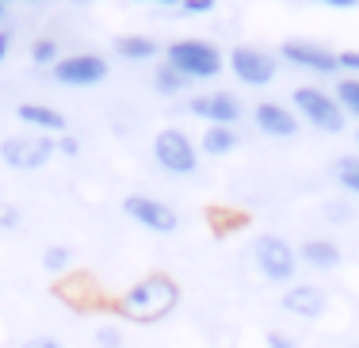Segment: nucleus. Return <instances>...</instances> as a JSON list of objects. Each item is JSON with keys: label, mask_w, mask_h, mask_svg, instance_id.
Returning a JSON list of instances; mask_svg holds the SVG:
<instances>
[{"label": "nucleus", "mask_w": 359, "mask_h": 348, "mask_svg": "<svg viewBox=\"0 0 359 348\" xmlns=\"http://www.w3.org/2000/svg\"><path fill=\"white\" fill-rule=\"evenodd\" d=\"M180 12L184 15H207V12H215V0H180Z\"/></svg>", "instance_id": "23"}, {"label": "nucleus", "mask_w": 359, "mask_h": 348, "mask_svg": "<svg viewBox=\"0 0 359 348\" xmlns=\"http://www.w3.org/2000/svg\"><path fill=\"white\" fill-rule=\"evenodd\" d=\"M298 260H302L306 268L332 272V268L340 265V249L332 241H325V237H313V241H306L302 249H298Z\"/></svg>", "instance_id": "15"}, {"label": "nucleus", "mask_w": 359, "mask_h": 348, "mask_svg": "<svg viewBox=\"0 0 359 348\" xmlns=\"http://www.w3.org/2000/svg\"><path fill=\"white\" fill-rule=\"evenodd\" d=\"M8 50H12V31H8V27H0V65L8 62Z\"/></svg>", "instance_id": "29"}, {"label": "nucleus", "mask_w": 359, "mask_h": 348, "mask_svg": "<svg viewBox=\"0 0 359 348\" xmlns=\"http://www.w3.org/2000/svg\"><path fill=\"white\" fill-rule=\"evenodd\" d=\"M233 146H237L233 126H207V134H203V154L222 157V154H233Z\"/></svg>", "instance_id": "17"}, {"label": "nucleus", "mask_w": 359, "mask_h": 348, "mask_svg": "<svg viewBox=\"0 0 359 348\" xmlns=\"http://www.w3.org/2000/svg\"><path fill=\"white\" fill-rule=\"evenodd\" d=\"M153 157H157V165L172 176H187V173L199 168V149H195V142L187 138L184 130H176V126H168V130H161L157 138H153Z\"/></svg>", "instance_id": "5"}, {"label": "nucleus", "mask_w": 359, "mask_h": 348, "mask_svg": "<svg viewBox=\"0 0 359 348\" xmlns=\"http://www.w3.org/2000/svg\"><path fill=\"white\" fill-rule=\"evenodd\" d=\"M180 307V283L165 272H153V276L138 279L130 291H123L115 299V314L134 326H157L168 314Z\"/></svg>", "instance_id": "1"}, {"label": "nucleus", "mask_w": 359, "mask_h": 348, "mask_svg": "<svg viewBox=\"0 0 359 348\" xmlns=\"http://www.w3.org/2000/svg\"><path fill=\"white\" fill-rule=\"evenodd\" d=\"M256 268H260V276L271 279V283H290V279H294V268H298V253L290 249L283 237L264 234V237H256Z\"/></svg>", "instance_id": "6"}, {"label": "nucleus", "mask_w": 359, "mask_h": 348, "mask_svg": "<svg viewBox=\"0 0 359 348\" xmlns=\"http://www.w3.org/2000/svg\"><path fill=\"white\" fill-rule=\"evenodd\" d=\"M337 104L344 115H355L359 119V77H344L337 84Z\"/></svg>", "instance_id": "20"}, {"label": "nucleus", "mask_w": 359, "mask_h": 348, "mask_svg": "<svg viewBox=\"0 0 359 348\" xmlns=\"http://www.w3.org/2000/svg\"><path fill=\"white\" fill-rule=\"evenodd\" d=\"M168 65L180 73L184 81H207L218 77L226 69V58L215 42H203V39H180L168 46Z\"/></svg>", "instance_id": "2"}, {"label": "nucleus", "mask_w": 359, "mask_h": 348, "mask_svg": "<svg viewBox=\"0 0 359 348\" xmlns=\"http://www.w3.org/2000/svg\"><path fill=\"white\" fill-rule=\"evenodd\" d=\"M31 62L35 65H57V42L54 39H35L31 42Z\"/></svg>", "instance_id": "21"}, {"label": "nucleus", "mask_w": 359, "mask_h": 348, "mask_svg": "<svg viewBox=\"0 0 359 348\" xmlns=\"http://www.w3.org/2000/svg\"><path fill=\"white\" fill-rule=\"evenodd\" d=\"M107 77V62L100 54H69L57 58L54 65V81L69 84V88H88V84H100Z\"/></svg>", "instance_id": "10"}, {"label": "nucleus", "mask_w": 359, "mask_h": 348, "mask_svg": "<svg viewBox=\"0 0 359 348\" xmlns=\"http://www.w3.org/2000/svg\"><path fill=\"white\" fill-rule=\"evenodd\" d=\"M279 58L290 62V65H298V69L321 73V77H332V73L340 69L337 54H332V50H325V46H318V42H310V39H287L283 46H279Z\"/></svg>", "instance_id": "9"}, {"label": "nucleus", "mask_w": 359, "mask_h": 348, "mask_svg": "<svg viewBox=\"0 0 359 348\" xmlns=\"http://www.w3.org/2000/svg\"><path fill=\"white\" fill-rule=\"evenodd\" d=\"M42 268L46 272H65L69 268V249H65V245H50V249L42 253Z\"/></svg>", "instance_id": "22"}, {"label": "nucleus", "mask_w": 359, "mask_h": 348, "mask_svg": "<svg viewBox=\"0 0 359 348\" xmlns=\"http://www.w3.org/2000/svg\"><path fill=\"white\" fill-rule=\"evenodd\" d=\"M268 348H294V341H290L287 333H271L268 337Z\"/></svg>", "instance_id": "30"}, {"label": "nucleus", "mask_w": 359, "mask_h": 348, "mask_svg": "<svg viewBox=\"0 0 359 348\" xmlns=\"http://www.w3.org/2000/svg\"><path fill=\"white\" fill-rule=\"evenodd\" d=\"M332 176H337V184H340L344 192L359 195V157H355V154L332 161Z\"/></svg>", "instance_id": "18"}, {"label": "nucleus", "mask_w": 359, "mask_h": 348, "mask_svg": "<svg viewBox=\"0 0 359 348\" xmlns=\"http://www.w3.org/2000/svg\"><path fill=\"white\" fill-rule=\"evenodd\" d=\"M20 226V210L15 207H0V230H15Z\"/></svg>", "instance_id": "26"}, {"label": "nucleus", "mask_w": 359, "mask_h": 348, "mask_svg": "<svg viewBox=\"0 0 359 348\" xmlns=\"http://www.w3.org/2000/svg\"><path fill=\"white\" fill-rule=\"evenodd\" d=\"M226 62H229V73H233L241 84H252V88L271 84L276 73H279V62L268 54V50H260V46H233Z\"/></svg>", "instance_id": "7"}, {"label": "nucleus", "mask_w": 359, "mask_h": 348, "mask_svg": "<svg viewBox=\"0 0 359 348\" xmlns=\"http://www.w3.org/2000/svg\"><path fill=\"white\" fill-rule=\"evenodd\" d=\"M187 107H191V115H199L203 123H210V126H229V123H237V119H241V100L229 96V92L195 96Z\"/></svg>", "instance_id": "11"}, {"label": "nucleus", "mask_w": 359, "mask_h": 348, "mask_svg": "<svg viewBox=\"0 0 359 348\" xmlns=\"http://www.w3.org/2000/svg\"><path fill=\"white\" fill-rule=\"evenodd\" d=\"M279 307H283L287 314H294V318H321L325 307H329V299H325V291L318 283H290L283 291V299H279Z\"/></svg>", "instance_id": "12"}, {"label": "nucleus", "mask_w": 359, "mask_h": 348, "mask_svg": "<svg viewBox=\"0 0 359 348\" xmlns=\"http://www.w3.org/2000/svg\"><path fill=\"white\" fill-rule=\"evenodd\" d=\"M115 50L126 62H149V58L157 54V42L145 39V35H123V39H115Z\"/></svg>", "instance_id": "16"}, {"label": "nucleus", "mask_w": 359, "mask_h": 348, "mask_svg": "<svg viewBox=\"0 0 359 348\" xmlns=\"http://www.w3.org/2000/svg\"><path fill=\"white\" fill-rule=\"evenodd\" d=\"M4 15H8V4H4V0H0V23H4Z\"/></svg>", "instance_id": "32"}, {"label": "nucleus", "mask_w": 359, "mask_h": 348, "mask_svg": "<svg viewBox=\"0 0 359 348\" xmlns=\"http://www.w3.org/2000/svg\"><path fill=\"white\" fill-rule=\"evenodd\" d=\"M252 119L260 126V134H268V138H290V134H298V115L283 104H271V100L256 104Z\"/></svg>", "instance_id": "13"}, {"label": "nucleus", "mask_w": 359, "mask_h": 348, "mask_svg": "<svg viewBox=\"0 0 359 348\" xmlns=\"http://www.w3.org/2000/svg\"><path fill=\"white\" fill-rule=\"evenodd\" d=\"M153 84H157V92H161V96H176V92H184L191 81H184V77H180V73L172 69V65L165 62L157 73H153Z\"/></svg>", "instance_id": "19"}, {"label": "nucleus", "mask_w": 359, "mask_h": 348, "mask_svg": "<svg viewBox=\"0 0 359 348\" xmlns=\"http://www.w3.org/2000/svg\"><path fill=\"white\" fill-rule=\"evenodd\" d=\"M329 218H337V222H344V218H348V210H344V207H329Z\"/></svg>", "instance_id": "31"}, {"label": "nucleus", "mask_w": 359, "mask_h": 348, "mask_svg": "<svg viewBox=\"0 0 359 348\" xmlns=\"http://www.w3.org/2000/svg\"><path fill=\"white\" fill-rule=\"evenodd\" d=\"M123 210L130 215V222H138L149 234H172L180 226L176 207H168L165 199H153V195H126Z\"/></svg>", "instance_id": "8"}, {"label": "nucleus", "mask_w": 359, "mask_h": 348, "mask_svg": "<svg viewBox=\"0 0 359 348\" xmlns=\"http://www.w3.org/2000/svg\"><path fill=\"white\" fill-rule=\"evenodd\" d=\"M23 348H62V341H57V337H31Z\"/></svg>", "instance_id": "28"}, {"label": "nucleus", "mask_w": 359, "mask_h": 348, "mask_svg": "<svg viewBox=\"0 0 359 348\" xmlns=\"http://www.w3.org/2000/svg\"><path fill=\"white\" fill-rule=\"evenodd\" d=\"M57 154H62V157H76V154H81V142L69 138V134H62V138H57Z\"/></svg>", "instance_id": "25"}, {"label": "nucleus", "mask_w": 359, "mask_h": 348, "mask_svg": "<svg viewBox=\"0 0 359 348\" xmlns=\"http://www.w3.org/2000/svg\"><path fill=\"white\" fill-rule=\"evenodd\" d=\"M54 154H57V142L46 138V134H15V138L0 142V161L8 168H20V173L42 168Z\"/></svg>", "instance_id": "4"}, {"label": "nucleus", "mask_w": 359, "mask_h": 348, "mask_svg": "<svg viewBox=\"0 0 359 348\" xmlns=\"http://www.w3.org/2000/svg\"><path fill=\"white\" fill-rule=\"evenodd\" d=\"M290 100H294L298 115H302L306 123H313L318 130H325V134L344 130V112H340V104L329 96V92L313 88V84H302V88L290 92Z\"/></svg>", "instance_id": "3"}, {"label": "nucleus", "mask_w": 359, "mask_h": 348, "mask_svg": "<svg viewBox=\"0 0 359 348\" xmlns=\"http://www.w3.org/2000/svg\"><path fill=\"white\" fill-rule=\"evenodd\" d=\"M337 65H340V69L359 73V50H344V54H337Z\"/></svg>", "instance_id": "27"}, {"label": "nucleus", "mask_w": 359, "mask_h": 348, "mask_svg": "<svg viewBox=\"0 0 359 348\" xmlns=\"http://www.w3.org/2000/svg\"><path fill=\"white\" fill-rule=\"evenodd\" d=\"M96 344H100V348H123V337H118V329L104 326V329L96 333Z\"/></svg>", "instance_id": "24"}, {"label": "nucleus", "mask_w": 359, "mask_h": 348, "mask_svg": "<svg viewBox=\"0 0 359 348\" xmlns=\"http://www.w3.org/2000/svg\"><path fill=\"white\" fill-rule=\"evenodd\" d=\"M15 119H20V123H31L42 134H62L65 130V115L54 112V107H46V104H20L15 107Z\"/></svg>", "instance_id": "14"}]
</instances>
